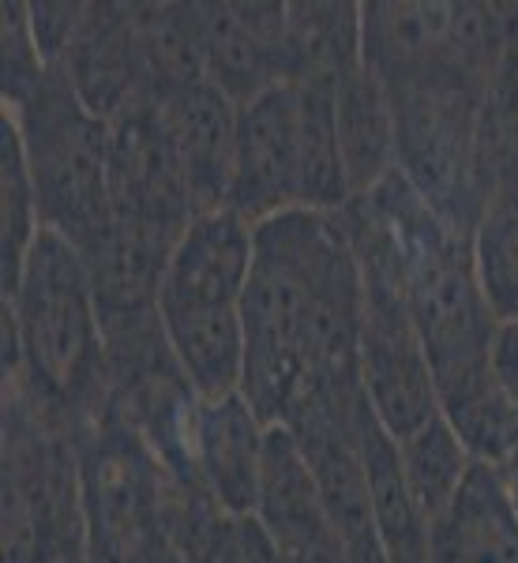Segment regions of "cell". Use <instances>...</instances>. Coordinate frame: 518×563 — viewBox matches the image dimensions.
Returning <instances> with one entry per match:
<instances>
[{
    "instance_id": "6da1fadb",
    "label": "cell",
    "mask_w": 518,
    "mask_h": 563,
    "mask_svg": "<svg viewBox=\"0 0 518 563\" xmlns=\"http://www.w3.org/2000/svg\"><path fill=\"white\" fill-rule=\"evenodd\" d=\"M4 384L79 432L113 410L95 282L84 252L42 230L4 294Z\"/></svg>"
},
{
    "instance_id": "7a4b0ae2",
    "label": "cell",
    "mask_w": 518,
    "mask_h": 563,
    "mask_svg": "<svg viewBox=\"0 0 518 563\" xmlns=\"http://www.w3.org/2000/svg\"><path fill=\"white\" fill-rule=\"evenodd\" d=\"M365 199L395 241L398 286L429 353L436 398L488 376L499 320L481 289L474 238L443 222L398 166Z\"/></svg>"
},
{
    "instance_id": "3957f363",
    "label": "cell",
    "mask_w": 518,
    "mask_h": 563,
    "mask_svg": "<svg viewBox=\"0 0 518 563\" xmlns=\"http://www.w3.org/2000/svg\"><path fill=\"white\" fill-rule=\"evenodd\" d=\"M345 241L342 211H282L256 225V260L241 297V395L263 424H286L308 387L316 275Z\"/></svg>"
},
{
    "instance_id": "277c9868",
    "label": "cell",
    "mask_w": 518,
    "mask_h": 563,
    "mask_svg": "<svg viewBox=\"0 0 518 563\" xmlns=\"http://www.w3.org/2000/svg\"><path fill=\"white\" fill-rule=\"evenodd\" d=\"M384 87L395 106V166L443 222L474 238L488 192V98L448 60Z\"/></svg>"
},
{
    "instance_id": "5b68a950",
    "label": "cell",
    "mask_w": 518,
    "mask_h": 563,
    "mask_svg": "<svg viewBox=\"0 0 518 563\" xmlns=\"http://www.w3.org/2000/svg\"><path fill=\"white\" fill-rule=\"evenodd\" d=\"M4 117L15 124L31 185L38 196L42 230L87 249L113 222L109 199V121L98 117L60 68H49Z\"/></svg>"
},
{
    "instance_id": "8992f818",
    "label": "cell",
    "mask_w": 518,
    "mask_h": 563,
    "mask_svg": "<svg viewBox=\"0 0 518 563\" xmlns=\"http://www.w3.org/2000/svg\"><path fill=\"white\" fill-rule=\"evenodd\" d=\"M90 563H135L162 549L166 466L113 410L76 432Z\"/></svg>"
},
{
    "instance_id": "52a82bcc",
    "label": "cell",
    "mask_w": 518,
    "mask_h": 563,
    "mask_svg": "<svg viewBox=\"0 0 518 563\" xmlns=\"http://www.w3.org/2000/svg\"><path fill=\"white\" fill-rule=\"evenodd\" d=\"M109 199L113 218L147 225L166 238H180L196 218L162 109L151 98L109 121Z\"/></svg>"
},
{
    "instance_id": "ba28073f",
    "label": "cell",
    "mask_w": 518,
    "mask_h": 563,
    "mask_svg": "<svg viewBox=\"0 0 518 563\" xmlns=\"http://www.w3.org/2000/svg\"><path fill=\"white\" fill-rule=\"evenodd\" d=\"M203 76L244 109L278 84H294L286 4H199Z\"/></svg>"
},
{
    "instance_id": "9c48e42d",
    "label": "cell",
    "mask_w": 518,
    "mask_h": 563,
    "mask_svg": "<svg viewBox=\"0 0 518 563\" xmlns=\"http://www.w3.org/2000/svg\"><path fill=\"white\" fill-rule=\"evenodd\" d=\"M230 211L260 225L297 211V84H278L241 109Z\"/></svg>"
},
{
    "instance_id": "30bf717a",
    "label": "cell",
    "mask_w": 518,
    "mask_h": 563,
    "mask_svg": "<svg viewBox=\"0 0 518 563\" xmlns=\"http://www.w3.org/2000/svg\"><path fill=\"white\" fill-rule=\"evenodd\" d=\"M256 260V225L238 211L196 214L173 244L158 286V312L169 308H241Z\"/></svg>"
},
{
    "instance_id": "8fae6325",
    "label": "cell",
    "mask_w": 518,
    "mask_h": 563,
    "mask_svg": "<svg viewBox=\"0 0 518 563\" xmlns=\"http://www.w3.org/2000/svg\"><path fill=\"white\" fill-rule=\"evenodd\" d=\"M169 147L177 154L192 211H222L230 207L233 166H238V121L241 109L218 90L211 79L180 87L158 102Z\"/></svg>"
},
{
    "instance_id": "7c38bea8",
    "label": "cell",
    "mask_w": 518,
    "mask_h": 563,
    "mask_svg": "<svg viewBox=\"0 0 518 563\" xmlns=\"http://www.w3.org/2000/svg\"><path fill=\"white\" fill-rule=\"evenodd\" d=\"M267 424L244 395L203 398L188 440V485L203 488L225 511L256 515Z\"/></svg>"
},
{
    "instance_id": "4fadbf2b",
    "label": "cell",
    "mask_w": 518,
    "mask_h": 563,
    "mask_svg": "<svg viewBox=\"0 0 518 563\" xmlns=\"http://www.w3.org/2000/svg\"><path fill=\"white\" fill-rule=\"evenodd\" d=\"M60 71L76 87V95L106 121H113L129 106L151 98L147 84H143L140 49H135L132 8L87 4L84 23H79V34L71 42Z\"/></svg>"
},
{
    "instance_id": "5bb4252c",
    "label": "cell",
    "mask_w": 518,
    "mask_h": 563,
    "mask_svg": "<svg viewBox=\"0 0 518 563\" xmlns=\"http://www.w3.org/2000/svg\"><path fill=\"white\" fill-rule=\"evenodd\" d=\"M162 533L180 563H286L256 515L225 511L169 470L162 485Z\"/></svg>"
},
{
    "instance_id": "9a60e30c",
    "label": "cell",
    "mask_w": 518,
    "mask_h": 563,
    "mask_svg": "<svg viewBox=\"0 0 518 563\" xmlns=\"http://www.w3.org/2000/svg\"><path fill=\"white\" fill-rule=\"evenodd\" d=\"M429 563H518V515L496 466L474 462L451 507L429 522Z\"/></svg>"
},
{
    "instance_id": "2e32d148",
    "label": "cell",
    "mask_w": 518,
    "mask_h": 563,
    "mask_svg": "<svg viewBox=\"0 0 518 563\" xmlns=\"http://www.w3.org/2000/svg\"><path fill=\"white\" fill-rule=\"evenodd\" d=\"M334 124L350 192L368 196L395 169V106L365 60L334 76Z\"/></svg>"
},
{
    "instance_id": "e0dca14e",
    "label": "cell",
    "mask_w": 518,
    "mask_h": 563,
    "mask_svg": "<svg viewBox=\"0 0 518 563\" xmlns=\"http://www.w3.org/2000/svg\"><path fill=\"white\" fill-rule=\"evenodd\" d=\"M256 519L267 526V533L275 538L282 556L316 538L339 533L320 499L312 470H308L301 448H297L294 432L286 424H271L267 429Z\"/></svg>"
},
{
    "instance_id": "ac0fdd59",
    "label": "cell",
    "mask_w": 518,
    "mask_h": 563,
    "mask_svg": "<svg viewBox=\"0 0 518 563\" xmlns=\"http://www.w3.org/2000/svg\"><path fill=\"white\" fill-rule=\"evenodd\" d=\"M357 440L368 474L372 522H376L387 563H429V526H425L421 511H417L410 496V485H406L398 440L376 421L372 406L361 410Z\"/></svg>"
},
{
    "instance_id": "d6986e66",
    "label": "cell",
    "mask_w": 518,
    "mask_h": 563,
    "mask_svg": "<svg viewBox=\"0 0 518 563\" xmlns=\"http://www.w3.org/2000/svg\"><path fill=\"white\" fill-rule=\"evenodd\" d=\"M158 316L188 384L203 398L238 395L244 376L241 308H169Z\"/></svg>"
},
{
    "instance_id": "ffe728a7",
    "label": "cell",
    "mask_w": 518,
    "mask_h": 563,
    "mask_svg": "<svg viewBox=\"0 0 518 563\" xmlns=\"http://www.w3.org/2000/svg\"><path fill=\"white\" fill-rule=\"evenodd\" d=\"M297 84V207L342 211L353 199L334 124V76H308Z\"/></svg>"
},
{
    "instance_id": "44dd1931",
    "label": "cell",
    "mask_w": 518,
    "mask_h": 563,
    "mask_svg": "<svg viewBox=\"0 0 518 563\" xmlns=\"http://www.w3.org/2000/svg\"><path fill=\"white\" fill-rule=\"evenodd\" d=\"M140 49L143 84L154 102H166L180 87L203 76V38H199V4H129Z\"/></svg>"
},
{
    "instance_id": "7402d4cb",
    "label": "cell",
    "mask_w": 518,
    "mask_h": 563,
    "mask_svg": "<svg viewBox=\"0 0 518 563\" xmlns=\"http://www.w3.org/2000/svg\"><path fill=\"white\" fill-rule=\"evenodd\" d=\"M398 459H403L406 485H410V496L425 526L448 511L459 488L466 485L470 470H474V455L466 451V443L459 440V432L451 429L443 413H436L429 424L398 440Z\"/></svg>"
},
{
    "instance_id": "603a6c76",
    "label": "cell",
    "mask_w": 518,
    "mask_h": 563,
    "mask_svg": "<svg viewBox=\"0 0 518 563\" xmlns=\"http://www.w3.org/2000/svg\"><path fill=\"white\" fill-rule=\"evenodd\" d=\"M294 79L339 76L365 60L361 53V4H286Z\"/></svg>"
},
{
    "instance_id": "cb8c5ba5",
    "label": "cell",
    "mask_w": 518,
    "mask_h": 563,
    "mask_svg": "<svg viewBox=\"0 0 518 563\" xmlns=\"http://www.w3.org/2000/svg\"><path fill=\"white\" fill-rule=\"evenodd\" d=\"M38 233V196L31 185L23 143L15 124L4 117L0 121V286H4V294L20 282L26 252Z\"/></svg>"
},
{
    "instance_id": "d4e9b609",
    "label": "cell",
    "mask_w": 518,
    "mask_h": 563,
    "mask_svg": "<svg viewBox=\"0 0 518 563\" xmlns=\"http://www.w3.org/2000/svg\"><path fill=\"white\" fill-rule=\"evenodd\" d=\"M0 95L8 102H20L26 90H34L45 79L49 65L42 60L38 42L31 34V15L23 0L0 8Z\"/></svg>"
},
{
    "instance_id": "484cf974",
    "label": "cell",
    "mask_w": 518,
    "mask_h": 563,
    "mask_svg": "<svg viewBox=\"0 0 518 563\" xmlns=\"http://www.w3.org/2000/svg\"><path fill=\"white\" fill-rule=\"evenodd\" d=\"M87 4L79 0H42V4H26V15H31V34L38 42V53L49 68H60L79 34V23H84Z\"/></svg>"
},
{
    "instance_id": "4316f807",
    "label": "cell",
    "mask_w": 518,
    "mask_h": 563,
    "mask_svg": "<svg viewBox=\"0 0 518 563\" xmlns=\"http://www.w3.org/2000/svg\"><path fill=\"white\" fill-rule=\"evenodd\" d=\"M493 372H496L499 387H504V395L511 398V406L518 410V320H504L496 327Z\"/></svg>"
},
{
    "instance_id": "83f0119b",
    "label": "cell",
    "mask_w": 518,
    "mask_h": 563,
    "mask_svg": "<svg viewBox=\"0 0 518 563\" xmlns=\"http://www.w3.org/2000/svg\"><path fill=\"white\" fill-rule=\"evenodd\" d=\"M282 560L286 563H350V556H345V541L339 533H327V538L308 541L301 549L286 552Z\"/></svg>"
},
{
    "instance_id": "f1b7e54d",
    "label": "cell",
    "mask_w": 518,
    "mask_h": 563,
    "mask_svg": "<svg viewBox=\"0 0 518 563\" xmlns=\"http://www.w3.org/2000/svg\"><path fill=\"white\" fill-rule=\"evenodd\" d=\"M60 563H90L87 552H76V556H68V560H60Z\"/></svg>"
}]
</instances>
